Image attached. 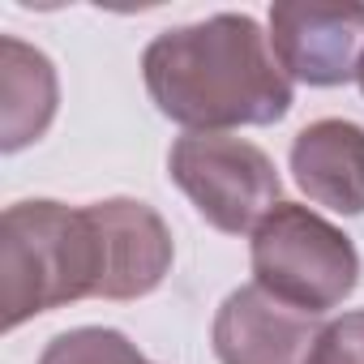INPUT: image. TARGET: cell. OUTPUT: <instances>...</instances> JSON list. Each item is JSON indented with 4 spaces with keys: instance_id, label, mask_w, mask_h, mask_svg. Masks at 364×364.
Here are the masks:
<instances>
[{
    "instance_id": "8",
    "label": "cell",
    "mask_w": 364,
    "mask_h": 364,
    "mask_svg": "<svg viewBox=\"0 0 364 364\" xmlns=\"http://www.w3.org/2000/svg\"><path fill=\"white\" fill-rule=\"evenodd\" d=\"M291 176L309 202L334 215H364V129L355 120H313L291 141Z\"/></svg>"
},
{
    "instance_id": "7",
    "label": "cell",
    "mask_w": 364,
    "mask_h": 364,
    "mask_svg": "<svg viewBox=\"0 0 364 364\" xmlns=\"http://www.w3.org/2000/svg\"><path fill=\"white\" fill-rule=\"evenodd\" d=\"M103 240V300H141L171 270V232L146 202L107 198L90 202Z\"/></svg>"
},
{
    "instance_id": "12",
    "label": "cell",
    "mask_w": 364,
    "mask_h": 364,
    "mask_svg": "<svg viewBox=\"0 0 364 364\" xmlns=\"http://www.w3.org/2000/svg\"><path fill=\"white\" fill-rule=\"evenodd\" d=\"M355 82H360V95H364V60H360V73H355Z\"/></svg>"
},
{
    "instance_id": "10",
    "label": "cell",
    "mask_w": 364,
    "mask_h": 364,
    "mask_svg": "<svg viewBox=\"0 0 364 364\" xmlns=\"http://www.w3.org/2000/svg\"><path fill=\"white\" fill-rule=\"evenodd\" d=\"M39 364H150L120 330H107V326H77V330H65L56 334Z\"/></svg>"
},
{
    "instance_id": "6",
    "label": "cell",
    "mask_w": 364,
    "mask_h": 364,
    "mask_svg": "<svg viewBox=\"0 0 364 364\" xmlns=\"http://www.w3.org/2000/svg\"><path fill=\"white\" fill-rule=\"evenodd\" d=\"M210 338L223 364H309L321 321L249 283L219 304Z\"/></svg>"
},
{
    "instance_id": "11",
    "label": "cell",
    "mask_w": 364,
    "mask_h": 364,
    "mask_svg": "<svg viewBox=\"0 0 364 364\" xmlns=\"http://www.w3.org/2000/svg\"><path fill=\"white\" fill-rule=\"evenodd\" d=\"M309 364H364V309L326 321Z\"/></svg>"
},
{
    "instance_id": "9",
    "label": "cell",
    "mask_w": 364,
    "mask_h": 364,
    "mask_svg": "<svg viewBox=\"0 0 364 364\" xmlns=\"http://www.w3.org/2000/svg\"><path fill=\"white\" fill-rule=\"evenodd\" d=\"M60 103V86H56V69L52 60L5 35L0 39V150L18 154L22 146L39 141L56 116Z\"/></svg>"
},
{
    "instance_id": "4",
    "label": "cell",
    "mask_w": 364,
    "mask_h": 364,
    "mask_svg": "<svg viewBox=\"0 0 364 364\" xmlns=\"http://www.w3.org/2000/svg\"><path fill=\"white\" fill-rule=\"evenodd\" d=\"M167 176L198 215L228 236L257 232V223L283 202V180L270 154L228 133H185L167 154Z\"/></svg>"
},
{
    "instance_id": "5",
    "label": "cell",
    "mask_w": 364,
    "mask_h": 364,
    "mask_svg": "<svg viewBox=\"0 0 364 364\" xmlns=\"http://www.w3.org/2000/svg\"><path fill=\"white\" fill-rule=\"evenodd\" d=\"M270 48L291 82L343 86L364 60V5L283 0L270 9Z\"/></svg>"
},
{
    "instance_id": "2",
    "label": "cell",
    "mask_w": 364,
    "mask_h": 364,
    "mask_svg": "<svg viewBox=\"0 0 364 364\" xmlns=\"http://www.w3.org/2000/svg\"><path fill=\"white\" fill-rule=\"evenodd\" d=\"M0 279L5 330L86 296L103 300V240L90 206L14 202L0 219Z\"/></svg>"
},
{
    "instance_id": "1",
    "label": "cell",
    "mask_w": 364,
    "mask_h": 364,
    "mask_svg": "<svg viewBox=\"0 0 364 364\" xmlns=\"http://www.w3.org/2000/svg\"><path fill=\"white\" fill-rule=\"evenodd\" d=\"M141 77L154 107L189 133L274 124L291 112V77L249 14H215L154 35Z\"/></svg>"
},
{
    "instance_id": "3",
    "label": "cell",
    "mask_w": 364,
    "mask_h": 364,
    "mask_svg": "<svg viewBox=\"0 0 364 364\" xmlns=\"http://www.w3.org/2000/svg\"><path fill=\"white\" fill-rule=\"evenodd\" d=\"M253 283L300 313L338 309L360 283V253L330 219L309 206L279 202L253 232Z\"/></svg>"
}]
</instances>
